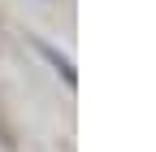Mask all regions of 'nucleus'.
<instances>
[{
  "mask_svg": "<svg viewBox=\"0 0 156 152\" xmlns=\"http://www.w3.org/2000/svg\"><path fill=\"white\" fill-rule=\"evenodd\" d=\"M30 44H35V52H39V56H48V61L56 65V74H61L65 83H74V65H69V56H61V52H56L52 44H44V39H30Z\"/></svg>",
  "mask_w": 156,
  "mask_h": 152,
  "instance_id": "f257e3e1",
  "label": "nucleus"
}]
</instances>
